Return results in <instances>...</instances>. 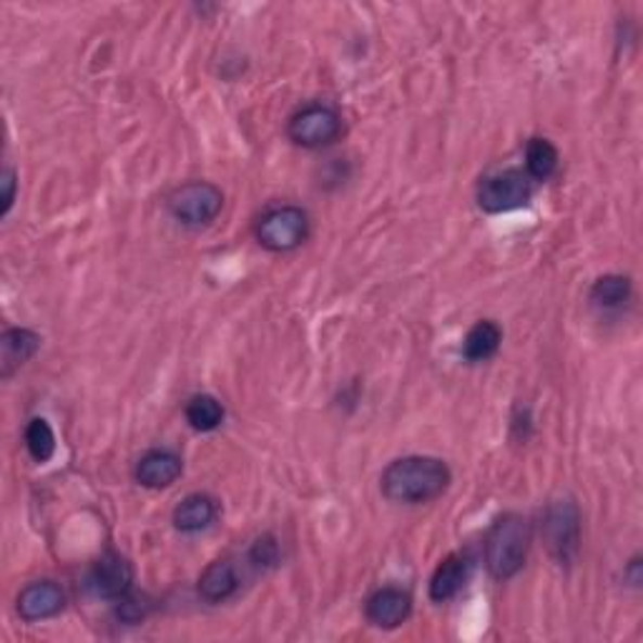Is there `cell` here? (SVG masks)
<instances>
[{
  "label": "cell",
  "instance_id": "obj_1",
  "mask_svg": "<svg viewBox=\"0 0 643 643\" xmlns=\"http://www.w3.org/2000/svg\"><path fill=\"white\" fill-rule=\"evenodd\" d=\"M452 483V473L446 460L433 455L397 458L385 467L380 488L390 503L423 505L440 498Z\"/></svg>",
  "mask_w": 643,
  "mask_h": 643
},
{
  "label": "cell",
  "instance_id": "obj_2",
  "mask_svg": "<svg viewBox=\"0 0 643 643\" xmlns=\"http://www.w3.org/2000/svg\"><path fill=\"white\" fill-rule=\"evenodd\" d=\"M530 543H533V526L526 515L503 513L488 528L486 543V566L496 581H511L523 570L528 561Z\"/></svg>",
  "mask_w": 643,
  "mask_h": 643
},
{
  "label": "cell",
  "instance_id": "obj_3",
  "mask_svg": "<svg viewBox=\"0 0 643 643\" xmlns=\"http://www.w3.org/2000/svg\"><path fill=\"white\" fill-rule=\"evenodd\" d=\"M541 533L548 553H551L561 566H570V563L576 561L578 548H581V511H578L576 500H551V503L545 505Z\"/></svg>",
  "mask_w": 643,
  "mask_h": 643
},
{
  "label": "cell",
  "instance_id": "obj_4",
  "mask_svg": "<svg viewBox=\"0 0 643 643\" xmlns=\"http://www.w3.org/2000/svg\"><path fill=\"white\" fill-rule=\"evenodd\" d=\"M254 236L261 247L274 254L299 249L309 236V217L301 206L280 204L267 209L254 224Z\"/></svg>",
  "mask_w": 643,
  "mask_h": 643
},
{
  "label": "cell",
  "instance_id": "obj_5",
  "mask_svg": "<svg viewBox=\"0 0 643 643\" xmlns=\"http://www.w3.org/2000/svg\"><path fill=\"white\" fill-rule=\"evenodd\" d=\"M166 209L184 227H209L224 209V194L209 181H189L173 189L166 198Z\"/></svg>",
  "mask_w": 643,
  "mask_h": 643
},
{
  "label": "cell",
  "instance_id": "obj_6",
  "mask_svg": "<svg viewBox=\"0 0 643 643\" xmlns=\"http://www.w3.org/2000/svg\"><path fill=\"white\" fill-rule=\"evenodd\" d=\"M343 133V116L327 103H307L290 116L287 137L301 149H324Z\"/></svg>",
  "mask_w": 643,
  "mask_h": 643
},
{
  "label": "cell",
  "instance_id": "obj_7",
  "mask_svg": "<svg viewBox=\"0 0 643 643\" xmlns=\"http://www.w3.org/2000/svg\"><path fill=\"white\" fill-rule=\"evenodd\" d=\"M533 196V181L526 171L520 169H505L498 173H490L478 184V206L486 214H505L523 209L530 204Z\"/></svg>",
  "mask_w": 643,
  "mask_h": 643
},
{
  "label": "cell",
  "instance_id": "obj_8",
  "mask_svg": "<svg viewBox=\"0 0 643 643\" xmlns=\"http://www.w3.org/2000/svg\"><path fill=\"white\" fill-rule=\"evenodd\" d=\"M89 589L97 599L121 601L133 589V568L121 553L108 551L89 570Z\"/></svg>",
  "mask_w": 643,
  "mask_h": 643
},
{
  "label": "cell",
  "instance_id": "obj_9",
  "mask_svg": "<svg viewBox=\"0 0 643 643\" xmlns=\"http://www.w3.org/2000/svg\"><path fill=\"white\" fill-rule=\"evenodd\" d=\"M412 614V595L397 586H383L372 591L370 599L364 601V618L375 629L393 631L402 626Z\"/></svg>",
  "mask_w": 643,
  "mask_h": 643
},
{
  "label": "cell",
  "instance_id": "obj_10",
  "mask_svg": "<svg viewBox=\"0 0 643 643\" xmlns=\"http://www.w3.org/2000/svg\"><path fill=\"white\" fill-rule=\"evenodd\" d=\"M15 608L26 623L49 621L66 608V593L55 581H34L18 593Z\"/></svg>",
  "mask_w": 643,
  "mask_h": 643
},
{
  "label": "cell",
  "instance_id": "obj_11",
  "mask_svg": "<svg viewBox=\"0 0 643 643\" xmlns=\"http://www.w3.org/2000/svg\"><path fill=\"white\" fill-rule=\"evenodd\" d=\"M181 473H184V463L173 450H149L133 465V478L141 488L149 490L171 488Z\"/></svg>",
  "mask_w": 643,
  "mask_h": 643
},
{
  "label": "cell",
  "instance_id": "obj_12",
  "mask_svg": "<svg viewBox=\"0 0 643 643\" xmlns=\"http://www.w3.org/2000/svg\"><path fill=\"white\" fill-rule=\"evenodd\" d=\"M41 349V337L34 330L11 327L0 335V375L11 377L30 362Z\"/></svg>",
  "mask_w": 643,
  "mask_h": 643
},
{
  "label": "cell",
  "instance_id": "obj_13",
  "mask_svg": "<svg viewBox=\"0 0 643 643\" xmlns=\"http://www.w3.org/2000/svg\"><path fill=\"white\" fill-rule=\"evenodd\" d=\"M217 500L206 493H192L187 496L181 503L173 507L171 513V523L173 528L179 530V533H187V536H194V533H202L211 526L214 520H217Z\"/></svg>",
  "mask_w": 643,
  "mask_h": 643
},
{
  "label": "cell",
  "instance_id": "obj_14",
  "mask_svg": "<svg viewBox=\"0 0 643 643\" xmlns=\"http://www.w3.org/2000/svg\"><path fill=\"white\" fill-rule=\"evenodd\" d=\"M196 591L206 603H224L232 599L240 591V574H236L234 563L229 558L211 561L198 576Z\"/></svg>",
  "mask_w": 643,
  "mask_h": 643
},
{
  "label": "cell",
  "instance_id": "obj_15",
  "mask_svg": "<svg viewBox=\"0 0 643 643\" xmlns=\"http://www.w3.org/2000/svg\"><path fill=\"white\" fill-rule=\"evenodd\" d=\"M467 574H471V561H467L463 553H450L448 558L435 568V574L430 578V601L448 603L455 599V595L463 591Z\"/></svg>",
  "mask_w": 643,
  "mask_h": 643
},
{
  "label": "cell",
  "instance_id": "obj_16",
  "mask_svg": "<svg viewBox=\"0 0 643 643\" xmlns=\"http://www.w3.org/2000/svg\"><path fill=\"white\" fill-rule=\"evenodd\" d=\"M503 345V330L493 320L475 322L463 339V357L467 362H488Z\"/></svg>",
  "mask_w": 643,
  "mask_h": 643
},
{
  "label": "cell",
  "instance_id": "obj_17",
  "mask_svg": "<svg viewBox=\"0 0 643 643\" xmlns=\"http://www.w3.org/2000/svg\"><path fill=\"white\" fill-rule=\"evenodd\" d=\"M631 280L623 274H603L593 282L589 292V299L595 309H603V312H614V309H621L626 301L631 299Z\"/></svg>",
  "mask_w": 643,
  "mask_h": 643
},
{
  "label": "cell",
  "instance_id": "obj_18",
  "mask_svg": "<svg viewBox=\"0 0 643 643\" xmlns=\"http://www.w3.org/2000/svg\"><path fill=\"white\" fill-rule=\"evenodd\" d=\"M558 164H561V154L558 149H555L553 141L548 139H530L528 146H526V173L530 177V181H548L553 177L555 171H558Z\"/></svg>",
  "mask_w": 643,
  "mask_h": 643
},
{
  "label": "cell",
  "instance_id": "obj_19",
  "mask_svg": "<svg viewBox=\"0 0 643 643\" xmlns=\"http://www.w3.org/2000/svg\"><path fill=\"white\" fill-rule=\"evenodd\" d=\"M187 423L194 427L196 433H211L224 423V404H221L214 395H194L184 408Z\"/></svg>",
  "mask_w": 643,
  "mask_h": 643
},
{
  "label": "cell",
  "instance_id": "obj_20",
  "mask_svg": "<svg viewBox=\"0 0 643 643\" xmlns=\"http://www.w3.org/2000/svg\"><path fill=\"white\" fill-rule=\"evenodd\" d=\"M26 448L28 455L36 460L38 465L49 463V460L55 455V435L53 427L46 417H34L26 425Z\"/></svg>",
  "mask_w": 643,
  "mask_h": 643
},
{
  "label": "cell",
  "instance_id": "obj_21",
  "mask_svg": "<svg viewBox=\"0 0 643 643\" xmlns=\"http://www.w3.org/2000/svg\"><path fill=\"white\" fill-rule=\"evenodd\" d=\"M247 561L252 563L254 568L257 570H272L280 566L282 561V548H280V541L272 533H265L259 536L257 541H254L249 545L247 551Z\"/></svg>",
  "mask_w": 643,
  "mask_h": 643
},
{
  "label": "cell",
  "instance_id": "obj_22",
  "mask_svg": "<svg viewBox=\"0 0 643 643\" xmlns=\"http://www.w3.org/2000/svg\"><path fill=\"white\" fill-rule=\"evenodd\" d=\"M149 603L146 599H141V595H124L121 601H116V618L121 623H129V626H137L144 621V618L149 616Z\"/></svg>",
  "mask_w": 643,
  "mask_h": 643
},
{
  "label": "cell",
  "instance_id": "obj_23",
  "mask_svg": "<svg viewBox=\"0 0 643 643\" xmlns=\"http://www.w3.org/2000/svg\"><path fill=\"white\" fill-rule=\"evenodd\" d=\"M0 184H3V209H0V214L8 217L15 202V189H18V177H15V171L5 169L3 177H0Z\"/></svg>",
  "mask_w": 643,
  "mask_h": 643
},
{
  "label": "cell",
  "instance_id": "obj_24",
  "mask_svg": "<svg viewBox=\"0 0 643 643\" xmlns=\"http://www.w3.org/2000/svg\"><path fill=\"white\" fill-rule=\"evenodd\" d=\"M641 578H643V576H641V558L636 555V558H633V561L629 563V566H626V581H629V583L633 586V589H639V586H641Z\"/></svg>",
  "mask_w": 643,
  "mask_h": 643
}]
</instances>
